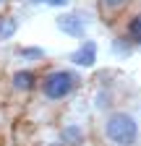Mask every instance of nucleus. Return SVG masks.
<instances>
[{"label": "nucleus", "mask_w": 141, "mask_h": 146, "mask_svg": "<svg viewBox=\"0 0 141 146\" xmlns=\"http://www.w3.org/2000/svg\"><path fill=\"white\" fill-rule=\"evenodd\" d=\"M99 138L107 146H138L141 123L131 110H107L99 123Z\"/></svg>", "instance_id": "1"}, {"label": "nucleus", "mask_w": 141, "mask_h": 146, "mask_svg": "<svg viewBox=\"0 0 141 146\" xmlns=\"http://www.w3.org/2000/svg\"><path fill=\"white\" fill-rule=\"evenodd\" d=\"M84 78L76 68H65V65H58V68H47L45 73H39L37 78V94L50 102V104H60V102H68L70 97L81 89Z\"/></svg>", "instance_id": "2"}, {"label": "nucleus", "mask_w": 141, "mask_h": 146, "mask_svg": "<svg viewBox=\"0 0 141 146\" xmlns=\"http://www.w3.org/2000/svg\"><path fill=\"white\" fill-rule=\"evenodd\" d=\"M37 78H39V73L34 68H19V70L11 73L8 89L13 91L16 97H29V94L37 91Z\"/></svg>", "instance_id": "3"}, {"label": "nucleus", "mask_w": 141, "mask_h": 146, "mask_svg": "<svg viewBox=\"0 0 141 146\" xmlns=\"http://www.w3.org/2000/svg\"><path fill=\"white\" fill-rule=\"evenodd\" d=\"M97 52H99V47H97V42L94 39H81V44L68 55V63L73 65V68H94L97 65Z\"/></svg>", "instance_id": "4"}, {"label": "nucleus", "mask_w": 141, "mask_h": 146, "mask_svg": "<svg viewBox=\"0 0 141 146\" xmlns=\"http://www.w3.org/2000/svg\"><path fill=\"white\" fill-rule=\"evenodd\" d=\"M55 26H58V31H63L70 39H84L86 36V21L78 13H60L55 18Z\"/></svg>", "instance_id": "5"}, {"label": "nucleus", "mask_w": 141, "mask_h": 146, "mask_svg": "<svg viewBox=\"0 0 141 146\" xmlns=\"http://www.w3.org/2000/svg\"><path fill=\"white\" fill-rule=\"evenodd\" d=\"M58 143L60 146H84L86 143V128L76 120H65L60 128H58Z\"/></svg>", "instance_id": "6"}, {"label": "nucleus", "mask_w": 141, "mask_h": 146, "mask_svg": "<svg viewBox=\"0 0 141 146\" xmlns=\"http://www.w3.org/2000/svg\"><path fill=\"white\" fill-rule=\"evenodd\" d=\"M131 3H133V0H97L102 21H104V24H112L118 16H123V13L128 11Z\"/></svg>", "instance_id": "7"}, {"label": "nucleus", "mask_w": 141, "mask_h": 146, "mask_svg": "<svg viewBox=\"0 0 141 146\" xmlns=\"http://www.w3.org/2000/svg\"><path fill=\"white\" fill-rule=\"evenodd\" d=\"M123 36L133 44V47H141V11L131 13L123 24Z\"/></svg>", "instance_id": "8"}, {"label": "nucleus", "mask_w": 141, "mask_h": 146, "mask_svg": "<svg viewBox=\"0 0 141 146\" xmlns=\"http://www.w3.org/2000/svg\"><path fill=\"white\" fill-rule=\"evenodd\" d=\"M13 52H16V58H21L24 63H42L47 58L45 47H34V44H19Z\"/></svg>", "instance_id": "9"}, {"label": "nucleus", "mask_w": 141, "mask_h": 146, "mask_svg": "<svg viewBox=\"0 0 141 146\" xmlns=\"http://www.w3.org/2000/svg\"><path fill=\"white\" fill-rule=\"evenodd\" d=\"M16 31H19V21H16L13 16H3V13H0V42L13 39Z\"/></svg>", "instance_id": "10"}, {"label": "nucleus", "mask_w": 141, "mask_h": 146, "mask_svg": "<svg viewBox=\"0 0 141 146\" xmlns=\"http://www.w3.org/2000/svg\"><path fill=\"white\" fill-rule=\"evenodd\" d=\"M110 47H112V52L118 55V58H128V55L133 52V44H131V42H128V39H126L123 34H118V36H115Z\"/></svg>", "instance_id": "11"}, {"label": "nucleus", "mask_w": 141, "mask_h": 146, "mask_svg": "<svg viewBox=\"0 0 141 146\" xmlns=\"http://www.w3.org/2000/svg\"><path fill=\"white\" fill-rule=\"evenodd\" d=\"M34 5H52V8H65L70 0H31Z\"/></svg>", "instance_id": "12"}, {"label": "nucleus", "mask_w": 141, "mask_h": 146, "mask_svg": "<svg viewBox=\"0 0 141 146\" xmlns=\"http://www.w3.org/2000/svg\"><path fill=\"white\" fill-rule=\"evenodd\" d=\"M5 3H24V0H5Z\"/></svg>", "instance_id": "13"}, {"label": "nucleus", "mask_w": 141, "mask_h": 146, "mask_svg": "<svg viewBox=\"0 0 141 146\" xmlns=\"http://www.w3.org/2000/svg\"><path fill=\"white\" fill-rule=\"evenodd\" d=\"M3 5H5V0H0V8H3Z\"/></svg>", "instance_id": "14"}, {"label": "nucleus", "mask_w": 141, "mask_h": 146, "mask_svg": "<svg viewBox=\"0 0 141 146\" xmlns=\"http://www.w3.org/2000/svg\"><path fill=\"white\" fill-rule=\"evenodd\" d=\"M50 146H60V143H58V141H55V143H50Z\"/></svg>", "instance_id": "15"}, {"label": "nucleus", "mask_w": 141, "mask_h": 146, "mask_svg": "<svg viewBox=\"0 0 141 146\" xmlns=\"http://www.w3.org/2000/svg\"><path fill=\"white\" fill-rule=\"evenodd\" d=\"M84 146H92V143H84Z\"/></svg>", "instance_id": "16"}]
</instances>
